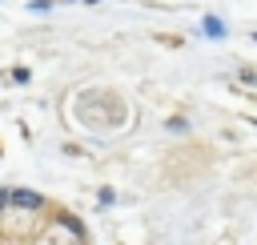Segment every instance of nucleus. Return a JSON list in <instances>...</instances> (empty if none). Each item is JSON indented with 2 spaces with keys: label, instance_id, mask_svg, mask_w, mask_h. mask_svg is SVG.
Here are the masks:
<instances>
[{
  "label": "nucleus",
  "instance_id": "f257e3e1",
  "mask_svg": "<svg viewBox=\"0 0 257 245\" xmlns=\"http://www.w3.org/2000/svg\"><path fill=\"white\" fill-rule=\"evenodd\" d=\"M12 205H16V209L36 213V209H44V197H40V193H32V189H12Z\"/></svg>",
  "mask_w": 257,
  "mask_h": 245
},
{
  "label": "nucleus",
  "instance_id": "f03ea898",
  "mask_svg": "<svg viewBox=\"0 0 257 245\" xmlns=\"http://www.w3.org/2000/svg\"><path fill=\"white\" fill-rule=\"evenodd\" d=\"M205 32L209 36H221V20H205Z\"/></svg>",
  "mask_w": 257,
  "mask_h": 245
},
{
  "label": "nucleus",
  "instance_id": "7ed1b4c3",
  "mask_svg": "<svg viewBox=\"0 0 257 245\" xmlns=\"http://www.w3.org/2000/svg\"><path fill=\"white\" fill-rule=\"evenodd\" d=\"M12 205V189H0V209H8Z\"/></svg>",
  "mask_w": 257,
  "mask_h": 245
},
{
  "label": "nucleus",
  "instance_id": "20e7f679",
  "mask_svg": "<svg viewBox=\"0 0 257 245\" xmlns=\"http://www.w3.org/2000/svg\"><path fill=\"white\" fill-rule=\"evenodd\" d=\"M88 4H96V0H88Z\"/></svg>",
  "mask_w": 257,
  "mask_h": 245
}]
</instances>
